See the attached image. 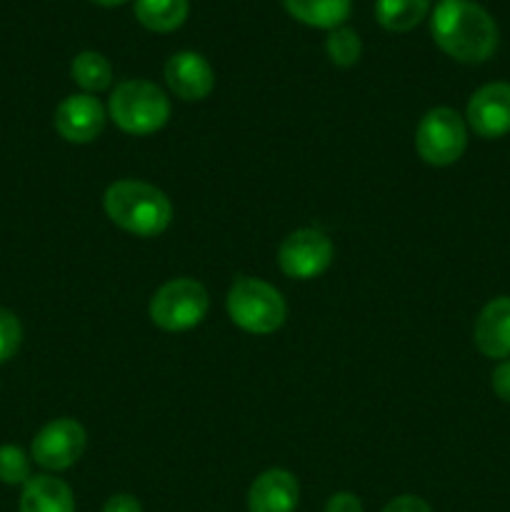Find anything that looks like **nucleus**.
<instances>
[{
    "instance_id": "dca6fc26",
    "label": "nucleus",
    "mask_w": 510,
    "mask_h": 512,
    "mask_svg": "<svg viewBox=\"0 0 510 512\" xmlns=\"http://www.w3.org/2000/svg\"><path fill=\"white\" fill-rule=\"evenodd\" d=\"M135 18L153 33H173L188 20V0H135Z\"/></svg>"
},
{
    "instance_id": "aec40b11",
    "label": "nucleus",
    "mask_w": 510,
    "mask_h": 512,
    "mask_svg": "<svg viewBox=\"0 0 510 512\" xmlns=\"http://www.w3.org/2000/svg\"><path fill=\"white\" fill-rule=\"evenodd\" d=\"M30 480V458L18 445H0V483L25 485Z\"/></svg>"
},
{
    "instance_id": "7ed1b4c3",
    "label": "nucleus",
    "mask_w": 510,
    "mask_h": 512,
    "mask_svg": "<svg viewBox=\"0 0 510 512\" xmlns=\"http://www.w3.org/2000/svg\"><path fill=\"white\" fill-rule=\"evenodd\" d=\"M108 118L128 135H153L170 118V98L150 80H123L108 100Z\"/></svg>"
},
{
    "instance_id": "6ab92c4d",
    "label": "nucleus",
    "mask_w": 510,
    "mask_h": 512,
    "mask_svg": "<svg viewBox=\"0 0 510 512\" xmlns=\"http://www.w3.org/2000/svg\"><path fill=\"white\" fill-rule=\"evenodd\" d=\"M325 53H328L330 63L338 65V68H350L360 60L363 53V43H360V35L353 28H340L330 30L328 40H325Z\"/></svg>"
},
{
    "instance_id": "6e6552de",
    "label": "nucleus",
    "mask_w": 510,
    "mask_h": 512,
    "mask_svg": "<svg viewBox=\"0 0 510 512\" xmlns=\"http://www.w3.org/2000/svg\"><path fill=\"white\" fill-rule=\"evenodd\" d=\"M333 243L320 228H300L280 243L278 265L288 278L313 280L333 263Z\"/></svg>"
},
{
    "instance_id": "9d476101",
    "label": "nucleus",
    "mask_w": 510,
    "mask_h": 512,
    "mask_svg": "<svg viewBox=\"0 0 510 512\" xmlns=\"http://www.w3.org/2000/svg\"><path fill=\"white\" fill-rule=\"evenodd\" d=\"M105 108L100 100L90 93H75L68 95L63 103L55 108V130L63 140L75 145L93 143L105 128Z\"/></svg>"
},
{
    "instance_id": "2eb2a0df",
    "label": "nucleus",
    "mask_w": 510,
    "mask_h": 512,
    "mask_svg": "<svg viewBox=\"0 0 510 512\" xmlns=\"http://www.w3.org/2000/svg\"><path fill=\"white\" fill-rule=\"evenodd\" d=\"M290 18L310 28L335 30L350 18L353 0H283Z\"/></svg>"
},
{
    "instance_id": "ddd939ff",
    "label": "nucleus",
    "mask_w": 510,
    "mask_h": 512,
    "mask_svg": "<svg viewBox=\"0 0 510 512\" xmlns=\"http://www.w3.org/2000/svg\"><path fill=\"white\" fill-rule=\"evenodd\" d=\"M298 500V480L283 468H270L260 473L248 490L250 512H295Z\"/></svg>"
},
{
    "instance_id": "a211bd4d",
    "label": "nucleus",
    "mask_w": 510,
    "mask_h": 512,
    "mask_svg": "<svg viewBox=\"0 0 510 512\" xmlns=\"http://www.w3.org/2000/svg\"><path fill=\"white\" fill-rule=\"evenodd\" d=\"M70 78L78 88H83V93H103L113 83V65L103 53L83 50L70 63Z\"/></svg>"
},
{
    "instance_id": "f03ea898",
    "label": "nucleus",
    "mask_w": 510,
    "mask_h": 512,
    "mask_svg": "<svg viewBox=\"0 0 510 512\" xmlns=\"http://www.w3.org/2000/svg\"><path fill=\"white\" fill-rule=\"evenodd\" d=\"M103 208L120 230L138 238H155L173 223L168 195L143 180H115L105 190Z\"/></svg>"
},
{
    "instance_id": "20e7f679",
    "label": "nucleus",
    "mask_w": 510,
    "mask_h": 512,
    "mask_svg": "<svg viewBox=\"0 0 510 512\" xmlns=\"http://www.w3.org/2000/svg\"><path fill=\"white\" fill-rule=\"evenodd\" d=\"M225 308H228L230 320L240 330L253 335L275 333L288 318V305H285L280 290L260 278H248V275H240L230 285Z\"/></svg>"
},
{
    "instance_id": "f3484780",
    "label": "nucleus",
    "mask_w": 510,
    "mask_h": 512,
    "mask_svg": "<svg viewBox=\"0 0 510 512\" xmlns=\"http://www.w3.org/2000/svg\"><path fill=\"white\" fill-rule=\"evenodd\" d=\"M430 10V0H375V20L390 33L418 28Z\"/></svg>"
},
{
    "instance_id": "39448f33",
    "label": "nucleus",
    "mask_w": 510,
    "mask_h": 512,
    "mask_svg": "<svg viewBox=\"0 0 510 512\" xmlns=\"http://www.w3.org/2000/svg\"><path fill=\"white\" fill-rule=\"evenodd\" d=\"M208 308L210 298L203 283L193 278H175L165 283L163 288L155 290V295L150 298L148 313L150 320L160 330L183 333V330H190L203 323Z\"/></svg>"
},
{
    "instance_id": "412c9836",
    "label": "nucleus",
    "mask_w": 510,
    "mask_h": 512,
    "mask_svg": "<svg viewBox=\"0 0 510 512\" xmlns=\"http://www.w3.org/2000/svg\"><path fill=\"white\" fill-rule=\"evenodd\" d=\"M20 343H23V325L18 315L8 308H0V365L15 358Z\"/></svg>"
},
{
    "instance_id": "f8f14e48",
    "label": "nucleus",
    "mask_w": 510,
    "mask_h": 512,
    "mask_svg": "<svg viewBox=\"0 0 510 512\" xmlns=\"http://www.w3.org/2000/svg\"><path fill=\"white\" fill-rule=\"evenodd\" d=\"M473 343L490 360L510 358V295H498L475 318Z\"/></svg>"
},
{
    "instance_id": "1a4fd4ad",
    "label": "nucleus",
    "mask_w": 510,
    "mask_h": 512,
    "mask_svg": "<svg viewBox=\"0 0 510 512\" xmlns=\"http://www.w3.org/2000/svg\"><path fill=\"white\" fill-rule=\"evenodd\" d=\"M465 123L475 135L498 140L510 133V83H488L475 90L465 108Z\"/></svg>"
},
{
    "instance_id": "f257e3e1",
    "label": "nucleus",
    "mask_w": 510,
    "mask_h": 512,
    "mask_svg": "<svg viewBox=\"0 0 510 512\" xmlns=\"http://www.w3.org/2000/svg\"><path fill=\"white\" fill-rule=\"evenodd\" d=\"M430 35L458 63H485L498 50V25L473 0H440L430 15Z\"/></svg>"
},
{
    "instance_id": "4468645a",
    "label": "nucleus",
    "mask_w": 510,
    "mask_h": 512,
    "mask_svg": "<svg viewBox=\"0 0 510 512\" xmlns=\"http://www.w3.org/2000/svg\"><path fill=\"white\" fill-rule=\"evenodd\" d=\"M20 512H75V495L65 480L53 475H35L23 485Z\"/></svg>"
},
{
    "instance_id": "a878e982",
    "label": "nucleus",
    "mask_w": 510,
    "mask_h": 512,
    "mask_svg": "<svg viewBox=\"0 0 510 512\" xmlns=\"http://www.w3.org/2000/svg\"><path fill=\"white\" fill-rule=\"evenodd\" d=\"M90 3L100 5V8H118V5L128 3V0H90Z\"/></svg>"
},
{
    "instance_id": "423d86ee",
    "label": "nucleus",
    "mask_w": 510,
    "mask_h": 512,
    "mask_svg": "<svg viewBox=\"0 0 510 512\" xmlns=\"http://www.w3.org/2000/svg\"><path fill=\"white\" fill-rule=\"evenodd\" d=\"M468 148V125L453 108H433L420 118L415 130V150L423 163L448 168L458 163Z\"/></svg>"
},
{
    "instance_id": "4be33fe9",
    "label": "nucleus",
    "mask_w": 510,
    "mask_h": 512,
    "mask_svg": "<svg viewBox=\"0 0 510 512\" xmlns=\"http://www.w3.org/2000/svg\"><path fill=\"white\" fill-rule=\"evenodd\" d=\"M490 385H493V393L510 405V358L500 360L498 368L490 375Z\"/></svg>"
},
{
    "instance_id": "393cba45",
    "label": "nucleus",
    "mask_w": 510,
    "mask_h": 512,
    "mask_svg": "<svg viewBox=\"0 0 510 512\" xmlns=\"http://www.w3.org/2000/svg\"><path fill=\"white\" fill-rule=\"evenodd\" d=\"M103 512H143V508H140L138 498L128 493H118L108 498V503L103 505Z\"/></svg>"
},
{
    "instance_id": "5701e85b",
    "label": "nucleus",
    "mask_w": 510,
    "mask_h": 512,
    "mask_svg": "<svg viewBox=\"0 0 510 512\" xmlns=\"http://www.w3.org/2000/svg\"><path fill=\"white\" fill-rule=\"evenodd\" d=\"M383 512H433L430 505L418 495H398L385 505Z\"/></svg>"
},
{
    "instance_id": "b1692460",
    "label": "nucleus",
    "mask_w": 510,
    "mask_h": 512,
    "mask_svg": "<svg viewBox=\"0 0 510 512\" xmlns=\"http://www.w3.org/2000/svg\"><path fill=\"white\" fill-rule=\"evenodd\" d=\"M325 512H363V503L353 493H335L325 503Z\"/></svg>"
},
{
    "instance_id": "9b49d317",
    "label": "nucleus",
    "mask_w": 510,
    "mask_h": 512,
    "mask_svg": "<svg viewBox=\"0 0 510 512\" xmlns=\"http://www.w3.org/2000/svg\"><path fill=\"white\" fill-rule=\"evenodd\" d=\"M165 83H168L170 93L175 98L185 100V103H195V100L208 98L210 90L215 85V73L210 68L208 60L195 50H180V53L170 55L165 63Z\"/></svg>"
},
{
    "instance_id": "0eeeda50",
    "label": "nucleus",
    "mask_w": 510,
    "mask_h": 512,
    "mask_svg": "<svg viewBox=\"0 0 510 512\" xmlns=\"http://www.w3.org/2000/svg\"><path fill=\"white\" fill-rule=\"evenodd\" d=\"M85 445H88V433L83 425L73 418H58L38 430L30 445V458L40 468L60 473L83 458Z\"/></svg>"
}]
</instances>
